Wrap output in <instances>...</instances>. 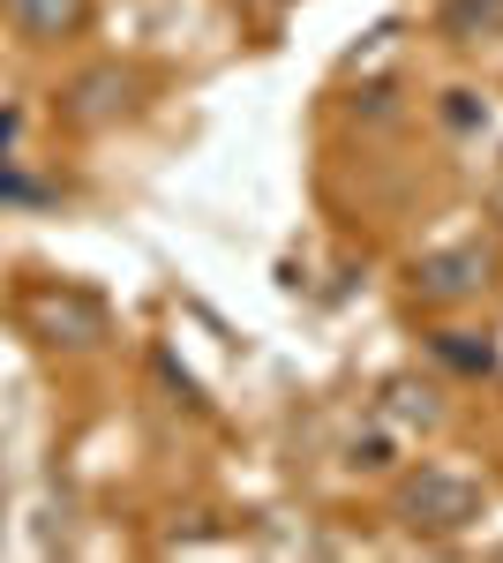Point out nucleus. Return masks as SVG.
Listing matches in <instances>:
<instances>
[{
	"label": "nucleus",
	"mask_w": 503,
	"mask_h": 563,
	"mask_svg": "<svg viewBox=\"0 0 503 563\" xmlns=\"http://www.w3.org/2000/svg\"><path fill=\"white\" fill-rule=\"evenodd\" d=\"M121 106H128V76H121V68H90V76L68 84V121H84V129L113 121Z\"/></svg>",
	"instance_id": "obj_4"
},
{
	"label": "nucleus",
	"mask_w": 503,
	"mask_h": 563,
	"mask_svg": "<svg viewBox=\"0 0 503 563\" xmlns=\"http://www.w3.org/2000/svg\"><path fill=\"white\" fill-rule=\"evenodd\" d=\"M0 15L31 45H53V38H68V31L90 23V0H0Z\"/></svg>",
	"instance_id": "obj_3"
},
{
	"label": "nucleus",
	"mask_w": 503,
	"mask_h": 563,
	"mask_svg": "<svg viewBox=\"0 0 503 563\" xmlns=\"http://www.w3.org/2000/svg\"><path fill=\"white\" fill-rule=\"evenodd\" d=\"M481 278H489V256H481V249H451V256L414 263L420 301H466V294H481Z\"/></svg>",
	"instance_id": "obj_2"
},
{
	"label": "nucleus",
	"mask_w": 503,
	"mask_h": 563,
	"mask_svg": "<svg viewBox=\"0 0 503 563\" xmlns=\"http://www.w3.org/2000/svg\"><path fill=\"white\" fill-rule=\"evenodd\" d=\"M444 31H451L459 45L503 38V0H444Z\"/></svg>",
	"instance_id": "obj_5"
},
{
	"label": "nucleus",
	"mask_w": 503,
	"mask_h": 563,
	"mask_svg": "<svg viewBox=\"0 0 503 563\" xmlns=\"http://www.w3.org/2000/svg\"><path fill=\"white\" fill-rule=\"evenodd\" d=\"M406 526H428V533H459V526L481 519V488L466 474H444V466H428L420 481H406Z\"/></svg>",
	"instance_id": "obj_1"
},
{
	"label": "nucleus",
	"mask_w": 503,
	"mask_h": 563,
	"mask_svg": "<svg viewBox=\"0 0 503 563\" xmlns=\"http://www.w3.org/2000/svg\"><path fill=\"white\" fill-rule=\"evenodd\" d=\"M15 121H23V113H0V151L15 143Z\"/></svg>",
	"instance_id": "obj_7"
},
{
	"label": "nucleus",
	"mask_w": 503,
	"mask_h": 563,
	"mask_svg": "<svg viewBox=\"0 0 503 563\" xmlns=\"http://www.w3.org/2000/svg\"><path fill=\"white\" fill-rule=\"evenodd\" d=\"M436 353H444V361H459L466 376H489V361H496V353H489V339H481V346H466V331H444V339H436Z\"/></svg>",
	"instance_id": "obj_6"
}]
</instances>
